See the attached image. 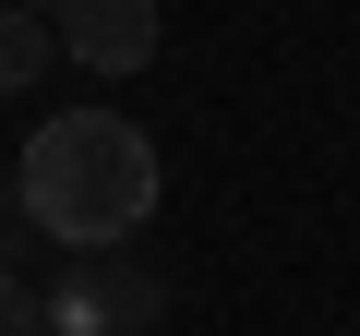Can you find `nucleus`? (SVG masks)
Instances as JSON below:
<instances>
[{"mask_svg":"<svg viewBox=\"0 0 360 336\" xmlns=\"http://www.w3.org/2000/svg\"><path fill=\"white\" fill-rule=\"evenodd\" d=\"M0 336H49V300H37L25 276H0Z\"/></svg>","mask_w":360,"mask_h":336,"instance_id":"5","label":"nucleus"},{"mask_svg":"<svg viewBox=\"0 0 360 336\" xmlns=\"http://www.w3.org/2000/svg\"><path fill=\"white\" fill-rule=\"evenodd\" d=\"M13 205L25 228H49L60 252H120L144 217H156V144L144 120L120 108H60L25 132V168H13Z\"/></svg>","mask_w":360,"mask_h":336,"instance_id":"1","label":"nucleus"},{"mask_svg":"<svg viewBox=\"0 0 360 336\" xmlns=\"http://www.w3.org/2000/svg\"><path fill=\"white\" fill-rule=\"evenodd\" d=\"M156 300H168L156 276H132V264H96V276H84V288H72L49 324H72V336H132V324H156Z\"/></svg>","mask_w":360,"mask_h":336,"instance_id":"3","label":"nucleus"},{"mask_svg":"<svg viewBox=\"0 0 360 336\" xmlns=\"http://www.w3.org/2000/svg\"><path fill=\"white\" fill-rule=\"evenodd\" d=\"M13 252H25V205L0 193V276H13Z\"/></svg>","mask_w":360,"mask_h":336,"instance_id":"6","label":"nucleus"},{"mask_svg":"<svg viewBox=\"0 0 360 336\" xmlns=\"http://www.w3.org/2000/svg\"><path fill=\"white\" fill-rule=\"evenodd\" d=\"M49 49H72L84 72H144L156 60V0H49Z\"/></svg>","mask_w":360,"mask_h":336,"instance_id":"2","label":"nucleus"},{"mask_svg":"<svg viewBox=\"0 0 360 336\" xmlns=\"http://www.w3.org/2000/svg\"><path fill=\"white\" fill-rule=\"evenodd\" d=\"M49 60H60V49H49V25H37V13H13V0H0V96H25V84H37Z\"/></svg>","mask_w":360,"mask_h":336,"instance_id":"4","label":"nucleus"}]
</instances>
